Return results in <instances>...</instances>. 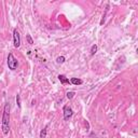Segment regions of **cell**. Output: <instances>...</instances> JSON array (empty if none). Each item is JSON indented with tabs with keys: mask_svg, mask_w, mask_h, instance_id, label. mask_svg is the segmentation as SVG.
<instances>
[{
	"mask_svg": "<svg viewBox=\"0 0 138 138\" xmlns=\"http://www.w3.org/2000/svg\"><path fill=\"white\" fill-rule=\"evenodd\" d=\"M1 130L3 135H9L10 132V104L7 102L3 108V114H2V121H1Z\"/></svg>",
	"mask_w": 138,
	"mask_h": 138,
	"instance_id": "1",
	"label": "cell"
},
{
	"mask_svg": "<svg viewBox=\"0 0 138 138\" xmlns=\"http://www.w3.org/2000/svg\"><path fill=\"white\" fill-rule=\"evenodd\" d=\"M8 67L9 69L11 70H15L17 69V66H19V61H17V59L15 57H14V55L12 54V53H9L8 55Z\"/></svg>",
	"mask_w": 138,
	"mask_h": 138,
	"instance_id": "2",
	"label": "cell"
},
{
	"mask_svg": "<svg viewBox=\"0 0 138 138\" xmlns=\"http://www.w3.org/2000/svg\"><path fill=\"white\" fill-rule=\"evenodd\" d=\"M63 114H64V120L68 121V120L73 116V111L71 109V107L68 105H65L63 107Z\"/></svg>",
	"mask_w": 138,
	"mask_h": 138,
	"instance_id": "3",
	"label": "cell"
},
{
	"mask_svg": "<svg viewBox=\"0 0 138 138\" xmlns=\"http://www.w3.org/2000/svg\"><path fill=\"white\" fill-rule=\"evenodd\" d=\"M13 44L14 48H20V35L17 31V29H14L13 30Z\"/></svg>",
	"mask_w": 138,
	"mask_h": 138,
	"instance_id": "4",
	"label": "cell"
},
{
	"mask_svg": "<svg viewBox=\"0 0 138 138\" xmlns=\"http://www.w3.org/2000/svg\"><path fill=\"white\" fill-rule=\"evenodd\" d=\"M57 78H58V80L60 81V83L63 84V85H65V84H67V83H70L69 79H68V78H66L64 75H59Z\"/></svg>",
	"mask_w": 138,
	"mask_h": 138,
	"instance_id": "5",
	"label": "cell"
},
{
	"mask_svg": "<svg viewBox=\"0 0 138 138\" xmlns=\"http://www.w3.org/2000/svg\"><path fill=\"white\" fill-rule=\"evenodd\" d=\"M70 83L73 84V85H81L83 83V81L81 79H77V78H71L70 79Z\"/></svg>",
	"mask_w": 138,
	"mask_h": 138,
	"instance_id": "6",
	"label": "cell"
},
{
	"mask_svg": "<svg viewBox=\"0 0 138 138\" xmlns=\"http://www.w3.org/2000/svg\"><path fill=\"white\" fill-rule=\"evenodd\" d=\"M46 127H48V126H45L43 130H41V132H40V138H45L46 137Z\"/></svg>",
	"mask_w": 138,
	"mask_h": 138,
	"instance_id": "7",
	"label": "cell"
},
{
	"mask_svg": "<svg viewBox=\"0 0 138 138\" xmlns=\"http://www.w3.org/2000/svg\"><path fill=\"white\" fill-rule=\"evenodd\" d=\"M65 60H66V58L64 56H58L56 58V63L57 64H63V63H65Z\"/></svg>",
	"mask_w": 138,
	"mask_h": 138,
	"instance_id": "8",
	"label": "cell"
},
{
	"mask_svg": "<svg viewBox=\"0 0 138 138\" xmlns=\"http://www.w3.org/2000/svg\"><path fill=\"white\" fill-rule=\"evenodd\" d=\"M97 45H96V44H93L92 45V48H91V55H94V54H95V53L96 52H97Z\"/></svg>",
	"mask_w": 138,
	"mask_h": 138,
	"instance_id": "9",
	"label": "cell"
},
{
	"mask_svg": "<svg viewBox=\"0 0 138 138\" xmlns=\"http://www.w3.org/2000/svg\"><path fill=\"white\" fill-rule=\"evenodd\" d=\"M66 95H67V98H68V99H72L73 97H75L76 93H75V92H68V93L66 94Z\"/></svg>",
	"mask_w": 138,
	"mask_h": 138,
	"instance_id": "10",
	"label": "cell"
},
{
	"mask_svg": "<svg viewBox=\"0 0 138 138\" xmlns=\"http://www.w3.org/2000/svg\"><path fill=\"white\" fill-rule=\"evenodd\" d=\"M26 39H27L29 44H34V40H33V38H31L30 35H26Z\"/></svg>",
	"mask_w": 138,
	"mask_h": 138,
	"instance_id": "11",
	"label": "cell"
},
{
	"mask_svg": "<svg viewBox=\"0 0 138 138\" xmlns=\"http://www.w3.org/2000/svg\"><path fill=\"white\" fill-rule=\"evenodd\" d=\"M16 105H17V107L19 108L22 107V105H20V96L19 95V94L16 95Z\"/></svg>",
	"mask_w": 138,
	"mask_h": 138,
	"instance_id": "12",
	"label": "cell"
}]
</instances>
